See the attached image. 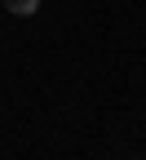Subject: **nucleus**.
Masks as SVG:
<instances>
[{
	"label": "nucleus",
	"instance_id": "f257e3e1",
	"mask_svg": "<svg viewBox=\"0 0 146 160\" xmlns=\"http://www.w3.org/2000/svg\"><path fill=\"white\" fill-rule=\"evenodd\" d=\"M5 5H9V13H35L40 0H5Z\"/></svg>",
	"mask_w": 146,
	"mask_h": 160
}]
</instances>
